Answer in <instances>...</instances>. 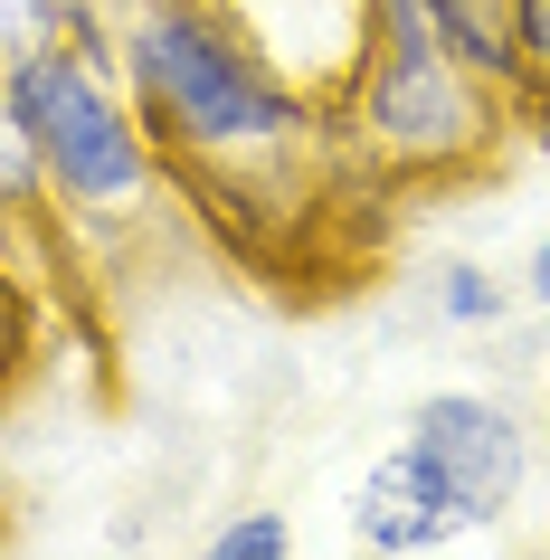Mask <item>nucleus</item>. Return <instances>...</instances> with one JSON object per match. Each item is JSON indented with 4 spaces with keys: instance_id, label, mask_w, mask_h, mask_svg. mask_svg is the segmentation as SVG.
Returning a JSON list of instances; mask_svg holds the SVG:
<instances>
[{
    "instance_id": "obj_9",
    "label": "nucleus",
    "mask_w": 550,
    "mask_h": 560,
    "mask_svg": "<svg viewBox=\"0 0 550 560\" xmlns=\"http://www.w3.org/2000/svg\"><path fill=\"white\" fill-rule=\"evenodd\" d=\"M30 361H38V285L0 257V399L30 381Z\"/></svg>"
},
{
    "instance_id": "obj_4",
    "label": "nucleus",
    "mask_w": 550,
    "mask_h": 560,
    "mask_svg": "<svg viewBox=\"0 0 550 560\" xmlns=\"http://www.w3.org/2000/svg\"><path fill=\"white\" fill-rule=\"evenodd\" d=\"M436 475H446V494L475 513V532L503 523L531 485V428H522L513 399H493V389H428L399 428Z\"/></svg>"
},
{
    "instance_id": "obj_5",
    "label": "nucleus",
    "mask_w": 550,
    "mask_h": 560,
    "mask_svg": "<svg viewBox=\"0 0 550 560\" xmlns=\"http://www.w3.org/2000/svg\"><path fill=\"white\" fill-rule=\"evenodd\" d=\"M465 532H475V513L446 494V475H436L408 438L379 446L371 466H361V485H351V541L371 560H418V551L465 541Z\"/></svg>"
},
{
    "instance_id": "obj_6",
    "label": "nucleus",
    "mask_w": 550,
    "mask_h": 560,
    "mask_svg": "<svg viewBox=\"0 0 550 560\" xmlns=\"http://www.w3.org/2000/svg\"><path fill=\"white\" fill-rule=\"evenodd\" d=\"M48 219V172H38V133L20 115V86L0 77V237H38Z\"/></svg>"
},
{
    "instance_id": "obj_10",
    "label": "nucleus",
    "mask_w": 550,
    "mask_h": 560,
    "mask_svg": "<svg viewBox=\"0 0 550 560\" xmlns=\"http://www.w3.org/2000/svg\"><path fill=\"white\" fill-rule=\"evenodd\" d=\"M513 48H522V124H550V0H513Z\"/></svg>"
},
{
    "instance_id": "obj_2",
    "label": "nucleus",
    "mask_w": 550,
    "mask_h": 560,
    "mask_svg": "<svg viewBox=\"0 0 550 560\" xmlns=\"http://www.w3.org/2000/svg\"><path fill=\"white\" fill-rule=\"evenodd\" d=\"M332 133H342L351 172L418 190V180H456L493 162L503 133H522V115L456 67L428 0H371V38L332 95Z\"/></svg>"
},
{
    "instance_id": "obj_11",
    "label": "nucleus",
    "mask_w": 550,
    "mask_h": 560,
    "mask_svg": "<svg viewBox=\"0 0 550 560\" xmlns=\"http://www.w3.org/2000/svg\"><path fill=\"white\" fill-rule=\"evenodd\" d=\"M190 560H294V523L285 513H229Z\"/></svg>"
},
{
    "instance_id": "obj_12",
    "label": "nucleus",
    "mask_w": 550,
    "mask_h": 560,
    "mask_svg": "<svg viewBox=\"0 0 550 560\" xmlns=\"http://www.w3.org/2000/svg\"><path fill=\"white\" fill-rule=\"evenodd\" d=\"M522 304H541V314H550V237L531 247V266H522Z\"/></svg>"
},
{
    "instance_id": "obj_7",
    "label": "nucleus",
    "mask_w": 550,
    "mask_h": 560,
    "mask_svg": "<svg viewBox=\"0 0 550 560\" xmlns=\"http://www.w3.org/2000/svg\"><path fill=\"white\" fill-rule=\"evenodd\" d=\"M67 38L105 48V0H0V77H20L30 58H48Z\"/></svg>"
},
{
    "instance_id": "obj_1",
    "label": "nucleus",
    "mask_w": 550,
    "mask_h": 560,
    "mask_svg": "<svg viewBox=\"0 0 550 560\" xmlns=\"http://www.w3.org/2000/svg\"><path fill=\"white\" fill-rule=\"evenodd\" d=\"M105 48L200 209H285L342 162L332 105L266 58L229 0H105Z\"/></svg>"
},
{
    "instance_id": "obj_3",
    "label": "nucleus",
    "mask_w": 550,
    "mask_h": 560,
    "mask_svg": "<svg viewBox=\"0 0 550 560\" xmlns=\"http://www.w3.org/2000/svg\"><path fill=\"white\" fill-rule=\"evenodd\" d=\"M20 115L38 133V172H48V219L67 229H95V237H124L143 229L152 200H162V143L143 133L133 115V95L115 77V48H86V38H67L48 58H30L20 77Z\"/></svg>"
},
{
    "instance_id": "obj_8",
    "label": "nucleus",
    "mask_w": 550,
    "mask_h": 560,
    "mask_svg": "<svg viewBox=\"0 0 550 560\" xmlns=\"http://www.w3.org/2000/svg\"><path fill=\"white\" fill-rule=\"evenodd\" d=\"M513 304H522V285H503V276H493V266H475V257H456L446 276H436V314H446V324H465V332H493Z\"/></svg>"
}]
</instances>
